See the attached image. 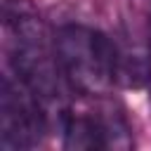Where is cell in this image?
I'll return each instance as SVG.
<instances>
[{"label":"cell","mask_w":151,"mask_h":151,"mask_svg":"<svg viewBox=\"0 0 151 151\" xmlns=\"http://www.w3.org/2000/svg\"><path fill=\"white\" fill-rule=\"evenodd\" d=\"M52 47L64 71L66 83L83 94H106L116 83V54L118 47L101 31L68 24L61 26Z\"/></svg>","instance_id":"obj_1"},{"label":"cell","mask_w":151,"mask_h":151,"mask_svg":"<svg viewBox=\"0 0 151 151\" xmlns=\"http://www.w3.org/2000/svg\"><path fill=\"white\" fill-rule=\"evenodd\" d=\"M47 127L42 101L19 80L2 78L0 85V146L28 149L40 142Z\"/></svg>","instance_id":"obj_2"},{"label":"cell","mask_w":151,"mask_h":151,"mask_svg":"<svg viewBox=\"0 0 151 151\" xmlns=\"http://www.w3.org/2000/svg\"><path fill=\"white\" fill-rule=\"evenodd\" d=\"M61 132H64L66 149H73V151L106 149L104 132L97 116H66L61 123Z\"/></svg>","instance_id":"obj_3"},{"label":"cell","mask_w":151,"mask_h":151,"mask_svg":"<svg viewBox=\"0 0 151 151\" xmlns=\"http://www.w3.org/2000/svg\"><path fill=\"white\" fill-rule=\"evenodd\" d=\"M101 132H104V144L113 146V149H127L132 146V134H130V125L125 120V116L120 111L113 109H104L101 116H97Z\"/></svg>","instance_id":"obj_4"},{"label":"cell","mask_w":151,"mask_h":151,"mask_svg":"<svg viewBox=\"0 0 151 151\" xmlns=\"http://www.w3.org/2000/svg\"><path fill=\"white\" fill-rule=\"evenodd\" d=\"M149 50H151V19H149Z\"/></svg>","instance_id":"obj_5"},{"label":"cell","mask_w":151,"mask_h":151,"mask_svg":"<svg viewBox=\"0 0 151 151\" xmlns=\"http://www.w3.org/2000/svg\"><path fill=\"white\" fill-rule=\"evenodd\" d=\"M146 83H149V99H151V73H149V80Z\"/></svg>","instance_id":"obj_6"}]
</instances>
